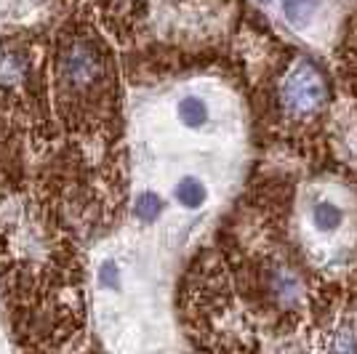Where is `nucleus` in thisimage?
Listing matches in <instances>:
<instances>
[{"instance_id":"nucleus-1","label":"nucleus","mask_w":357,"mask_h":354,"mask_svg":"<svg viewBox=\"0 0 357 354\" xmlns=\"http://www.w3.org/2000/svg\"><path fill=\"white\" fill-rule=\"evenodd\" d=\"M280 109L291 120H312L328 104V83L312 59H296L280 83Z\"/></svg>"},{"instance_id":"nucleus-2","label":"nucleus","mask_w":357,"mask_h":354,"mask_svg":"<svg viewBox=\"0 0 357 354\" xmlns=\"http://www.w3.org/2000/svg\"><path fill=\"white\" fill-rule=\"evenodd\" d=\"M59 77L73 93H86L105 77V59L91 40H73L59 56Z\"/></svg>"},{"instance_id":"nucleus-3","label":"nucleus","mask_w":357,"mask_h":354,"mask_svg":"<svg viewBox=\"0 0 357 354\" xmlns=\"http://www.w3.org/2000/svg\"><path fill=\"white\" fill-rule=\"evenodd\" d=\"M176 115L181 120V125H187V128H203L211 118V109L200 96H184L176 107Z\"/></svg>"},{"instance_id":"nucleus-4","label":"nucleus","mask_w":357,"mask_h":354,"mask_svg":"<svg viewBox=\"0 0 357 354\" xmlns=\"http://www.w3.org/2000/svg\"><path fill=\"white\" fill-rule=\"evenodd\" d=\"M174 197H176V203L181 208H187V210H195V208H200L203 203H206V197H208V190H206V184H203L200 178L184 176L176 184V190H174Z\"/></svg>"},{"instance_id":"nucleus-5","label":"nucleus","mask_w":357,"mask_h":354,"mask_svg":"<svg viewBox=\"0 0 357 354\" xmlns=\"http://www.w3.org/2000/svg\"><path fill=\"white\" fill-rule=\"evenodd\" d=\"M320 0H283V14L294 27H304L314 16Z\"/></svg>"},{"instance_id":"nucleus-6","label":"nucleus","mask_w":357,"mask_h":354,"mask_svg":"<svg viewBox=\"0 0 357 354\" xmlns=\"http://www.w3.org/2000/svg\"><path fill=\"white\" fill-rule=\"evenodd\" d=\"M312 219H314V226L320 229V232H336L339 226H342V210L339 206H333V203H317L312 210Z\"/></svg>"},{"instance_id":"nucleus-7","label":"nucleus","mask_w":357,"mask_h":354,"mask_svg":"<svg viewBox=\"0 0 357 354\" xmlns=\"http://www.w3.org/2000/svg\"><path fill=\"white\" fill-rule=\"evenodd\" d=\"M134 210L142 222L152 224V222H158V216L163 213V200H160L155 192H142L139 197H136Z\"/></svg>"},{"instance_id":"nucleus-8","label":"nucleus","mask_w":357,"mask_h":354,"mask_svg":"<svg viewBox=\"0 0 357 354\" xmlns=\"http://www.w3.org/2000/svg\"><path fill=\"white\" fill-rule=\"evenodd\" d=\"M27 72V61L19 54H3L0 56V83H19Z\"/></svg>"},{"instance_id":"nucleus-9","label":"nucleus","mask_w":357,"mask_h":354,"mask_svg":"<svg viewBox=\"0 0 357 354\" xmlns=\"http://www.w3.org/2000/svg\"><path fill=\"white\" fill-rule=\"evenodd\" d=\"M99 282L109 288V291H118L120 285H123V277H120V266L115 261H105L102 269H99Z\"/></svg>"}]
</instances>
